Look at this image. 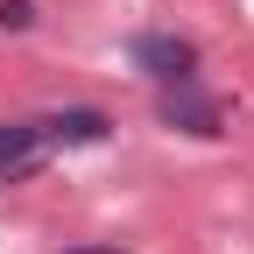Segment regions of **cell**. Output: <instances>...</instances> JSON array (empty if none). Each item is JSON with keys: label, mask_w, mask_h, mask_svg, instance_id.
<instances>
[{"label": "cell", "mask_w": 254, "mask_h": 254, "mask_svg": "<svg viewBox=\"0 0 254 254\" xmlns=\"http://www.w3.org/2000/svg\"><path fill=\"white\" fill-rule=\"evenodd\" d=\"M127 57H134L148 78H163V85H190L198 78V50H190L184 36H134Z\"/></svg>", "instance_id": "obj_1"}, {"label": "cell", "mask_w": 254, "mask_h": 254, "mask_svg": "<svg viewBox=\"0 0 254 254\" xmlns=\"http://www.w3.org/2000/svg\"><path fill=\"white\" fill-rule=\"evenodd\" d=\"M163 127H184V134H219V99H205L198 78H190V85H163Z\"/></svg>", "instance_id": "obj_2"}, {"label": "cell", "mask_w": 254, "mask_h": 254, "mask_svg": "<svg viewBox=\"0 0 254 254\" xmlns=\"http://www.w3.org/2000/svg\"><path fill=\"white\" fill-rule=\"evenodd\" d=\"M36 170H43V134H36V120L0 127V177L21 184V177H36Z\"/></svg>", "instance_id": "obj_3"}, {"label": "cell", "mask_w": 254, "mask_h": 254, "mask_svg": "<svg viewBox=\"0 0 254 254\" xmlns=\"http://www.w3.org/2000/svg\"><path fill=\"white\" fill-rule=\"evenodd\" d=\"M106 127H113V120H106L99 106H64V113H43V120H36V134H43V141H78V148H85V141H106Z\"/></svg>", "instance_id": "obj_4"}, {"label": "cell", "mask_w": 254, "mask_h": 254, "mask_svg": "<svg viewBox=\"0 0 254 254\" xmlns=\"http://www.w3.org/2000/svg\"><path fill=\"white\" fill-rule=\"evenodd\" d=\"M28 21H36L28 0H0V28H28Z\"/></svg>", "instance_id": "obj_5"}, {"label": "cell", "mask_w": 254, "mask_h": 254, "mask_svg": "<svg viewBox=\"0 0 254 254\" xmlns=\"http://www.w3.org/2000/svg\"><path fill=\"white\" fill-rule=\"evenodd\" d=\"M78 254H120V247H78Z\"/></svg>", "instance_id": "obj_6"}]
</instances>
